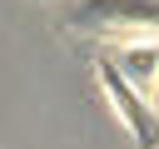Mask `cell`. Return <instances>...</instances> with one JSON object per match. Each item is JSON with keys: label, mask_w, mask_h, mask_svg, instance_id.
Listing matches in <instances>:
<instances>
[{"label": "cell", "mask_w": 159, "mask_h": 149, "mask_svg": "<svg viewBox=\"0 0 159 149\" xmlns=\"http://www.w3.org/2000/svg\"><path fill=\"white\" fill-rule=\"evenodd\" d=\"M99 84H104V94H109V104H114L119 124L134 134V144H139V149H159V119H154V99H149L144 89H134V84L119 74V65H114L109 55L99 60Z\"/></svg>", "instance_id": "1"}, {"label": "cell", "mask_w": 159, "mask_h": 149, "mask_svg": "<svg viewBox=\"0 0 159 149\" xmlns=\"http://www.w3.org/2000/svg\"><path fill=\"white\" fill-rule=\"evenodd\" d=\"M119 65V74L134 84V89H159V35H134V40H119V50L109 55Z\"/></svg>", "instance_id": "3"}, {"label": "cell", "mask_w": 159, "mask_h": 149, "mask_svg": "<svg viewBox=\"0 0 159 149\" xmlns=\"http://www.w3.org/2000/svg\"><path fill=\"white\" fill-rule=\"evenodd\" d=\"M80 25H124L139 35H159V0H80Z\"/></svg>", "instance_id": "2"}]
</instances>
